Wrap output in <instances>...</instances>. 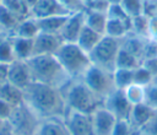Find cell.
I'll return each mask as SVG.
<instances>
[{
    "instance_id": "6da1fadb",
    "label": "cell",
    "mask_w": 157,
    "mask_h": 135,
    "mask_svg": "<svg viewBox=\"0 0 157 135\" xmlns=\"http://www.w3.org/2000/svg\"><path fill=\"white\" fill-rule=\"evenodd\" d=\"M25 102L40 119L64 118L67 110L61 88L32 81L25 90Z\"/></svg>"
},
{
    "instance_id": "7a4b0ae2",
    "label": "cell",
    "mask_w": 157,
    "mask_h": 135,
    "mask_svg": "<svg viewBox=\"0 0 157 135\" xmlns=\"http://www.w3.org/2000/svg\"><path fill=\"white\" fill-rule=\"evenodd\" d=\"M26 61L28 64L32 80L36 82L63 88L71 80L54 54L33 55Z\"/></svg>"
},
{
    "instance_id": "3957f363",
    "label": "cell",
    "mask_w": 157,
    "mask_h": 135,
    "mask_svg": "<svg viewBox=\"0 0 157 135\" xmlns=\"http://www.w3.org/2000/svg\"><path fill=\"white\" fill-rule=\"evenodd\" d=\"M69 109L86 114H93L98 108L104 107V99L92 91L82 79H71L61 88Z\"/></svg>"
},
{
    "instance_id": "277c9868",
    "label": "cell",
    "mask_w": 157,
    "mask_h": 135,
    "mask_svg": "<svg viewBox=\"0 0 157 135\" xmlns=\"http://www.w3.org/2000/svg\"><path fill=\"white\" fill-rule=\"evenodd\" d=\"M54 55L71 79H82L83 74L92 65L88 53L76 43H63Z\"/></svg>"
},
{
    "instance_id": "5b68a950",
    "label": "cell",
    "mask_w": 157,
    "mask_h": 135,
    "mask_svg": "<svg viewBox=\"0 0 157 135\" xmlns=\"http://www.w3.org/2000/svg\"><path fill=\"white\" fill-rule=\"evenodd\" d=\"M121 39L123 38H113L104 34L88 54L92 65L114 72L117 56L121 48Z\"/></svg>"
},
{
    "instance_id": "8992f818",
    "label": "cell",
    "mask_w": 157,
    "mask_h": 135,
    "mask_svg": "<svg viewBox=\"0 0 157 135\" xmlns=\"http://www.w3.org/2000/svg\"><path fill=\"white\" fill-rule=\"evenodd\" d=\"M7 120L10 122L15 135H34L42 119L26 102H23L13 107Z\"/></svg>"
},
{
    "instance_id": "52a82bcc",
    "label": "cell",
    "mask_w": 157,
    "mask_h": 135,
    "mask_svg": "<svg viewBox=\"0 0 157 135\" xmlns=\"http://www.w3.org/2000/svg\"><path fill=\"white\" fill-rule=\"evenodd\" d=\"M82 81L97 94L105 98L115 90L113 72L103 70L96 65H91L82 76Z\"/></svg>"
},
{
    "instance_id": "ba28073f",
    "label": "cell",
    "mask_w": 157,
    "mask_h": 135,
    "mask_svg": "<svg viewBox=\"0 0 157 135\" xmlns=\"http://www.w3.org/2000/svg\"><path fill=\"white\" fill-rule=\"evenodd\" d=\"M64 120L70 135H96L92 114H86L67 108Z\"/></svg>"
},
{
    "instance_id": "9c48e42d",
    "label": "cell",
    "mask_w": 157,
    "mask_h": 135,
    "mask_svg": "<svg viewBox=\"0 0 157 135\" xmlns=\"http://www.w3.org/2000/svg\"><path fill=\"white\" fill-rule=\"evenodd\" d=\"M104 108L112 112L117 119L120 120H129L130 113L132 109V104L126 98L124 90L115 88L110 92L104 99Z\"/></svg>"
},
{
    "instance_id": "30bf717a",
    "label": "cell",
    "mask_w": 157,
    "mask_h": 135,
    "mask_svg": "<svg viewBox=\"0 0 157 135\" xmlns=\"http://www.w3.org/2000/svg\"><path fill=\"white\" fill-rule=\"evenodd\" d=\"M83 27H85V11L71 12L67 16V20L64 23L59 36L61 37L64 43H76Z\"/></svg>"
},
{
    "instance_id": "8fae6325",
    "label": "cell",
    "mask_w": 157,
    "mask_h": 135,
    "mask_svg": "<svg viewBox=\"0 0 157 135\" xmlns=\"http://www.w3.org/2000/svg\"><path fill=\"white\" fill-rule=\"evenodd\" d=\"M63 43L64 42L59 34L39 32L33 39V55L55 54Z\"/></svg>"
},
{
    "instance_id": "7c38bea8",
    "label": "cell",
    "mask_w": 157,
    "mask_h": 135,
    "mask_svg": "<svg viewBox=\"0 0 157 135\" xmlns=\"http://www.w3.org/2000/svg\"><path fill=\"white\" fill-rule=\"evenodd\" d=\"M7 81L21 90H25L33 81L26 60H13L9 64Z\"/></svg>"
},
{
    "instance_id": "4fadbf2b",
    "label": "cell",
    "mask_w": 157,
    "mask_h": 135,
    "mask_svg": "<svg viewBox=\"0 0 157 135\" xmlns=\"http://www.w3.org/2000/svg\"><path fill=\"white\" fill-rule=\"evenodd\" d=\"M92 119H93V128L96 135H112L113 129L118 120L115 115L104 107L98 108L92 114Z\"/></svg>"
},
{
    "instance_id": "5bb4252c",
    "label": "cell",
    "mask_w": 157,
    "mask_h": 135,
    "mask_svg": "<svg viewBox=\"0 0 157 135\" xmlns=\"http://www.w3.org/2000/svg\"><path fill=\"white\" fill-rule=\"evenodd\" d=\"M69 14L70 12L58 0H38L31 7V16L34 18H44Z\"/></svg>"
},
{
    "instance_id": "9a60e30c",
    "label": "cell",
    "mask_w": 157,
    "mask_h": 135,
    "mask_svg": "<svg viewBox=\"0 0 157 135\" xmlns=\"http://www.w3.org/2000/svg\"><path fill=\"white\" fill-rule=\"evenodd\" d=\"M156 113H157V110L151 108L150 106H147L145 102L134 104L131 113H130L129 123L134 130H141L153 118V115Z\"/></svg>"
},
{
    "instance_id": "2e32d148",
    "label": "cell",
    "mask_w": 157,
    "mask_h": 135,
    "mask_svg": "<svg viewBox=\"0 0 157 135\" xmlns=\"http://www.w3.org/2000/svg\"><path fill=\"white\" fill-rule=\"evenodd\" d=\"M34 135H70L64 118H47L42 119Z\"/></svg>"
},
{
    "instance_id": "e0dca14e",
    "label": "cell",
    "mask_w": 157,
    "mask_h": 135,
    "mask_svg": "<svg viewBox=\"0 0 157 135\" xmlns=\"http://www.w3.org/2000/svg\"><path fill=\"white\" fill-rule=\"evenodd\" d=\"M69 15H58V16H50V17H44V18H36L38 27H39V32L59 34Z\"/></svg>"
},
{
    "instance_id": "ac0fdd59",
    "label": "cell",
    "mask_w": 157,
    "mask_h": 135,
    "mask_svg": "<svg viewBox=\"0 0 157 135\" xmlns=\"http://www.w3.org/2000/svg\"><path fill=\"white\" fill-rule=\"evenodd\" d=\"M146 39L147 38H142V37H139V36L129 32L121 39V48L124 50L129 52L130 54L137 56L142 63V52H144V47H145Z\"/></svg>"
},
{
    "instance_id": "d6986e66",
    "label": "cell",
    "mask_w": 157,
    "mask_h": 135,
    "mask_svg": "<svg viewBox=\"0 0 157 135\" xmlns=\"http://www.w3.org/2000/svg\"><path fill=\"white\" fill-rule=\"evenodd\" d=\"M16 60H28L33 56V39L11 36Z\"/></svg>"
},
{
    "instance_id": "ffe728a7",
    "label": "cell",
    "mask_w": 157,
    "mask_h": 135,
    "mask_svg": "<svg viewBox=\"0 0 157 135\" xmlns=\"http://www.w3.org/2000/svg\"><path fill=\"white\" fill-rule=\"evenodd\" d=\"M0 98L11 104L12 107H16L21 103L25 102V94L23 90L16 87L15 85L10 83L6 81L1 87H0Z\"/></svg>"
},
{
    "instance_id": "44dd1931",
    "label": "cell",
    "mask_w": 157,
    "mask_h": 135,
    "mask_svg": "<svg viewBox=\"0 0 157 135\" xmlns=\"http://www.w3.org/2000/svg\"><path fill=\"white\" fill-rule=\"evenodd\" d=\"M39 33V27L37 23V20L32 16L26 17L20 21L15 31L10 36H16V37H22V38H29L34 39V37Z\"/></svg>"
},
{
    "instance_id": "7402d4cb",
    "label": "cell",
    "mask_w": 157,
    "mask_h": 135,
    "mask_svg": "<svg viewBox=\"0 0 157 135\" xmlns=\"http://www.w3.org/2000/svg\"><path fill=\"white\" fill-rule=\"evenodd\" d=\"M107 21H108V16L105 12L85 10V25L91 29L98 32L99 34L104 36Z\"/></svg>"
},
{
    "instance_id": "603a6c76",
    "label": "cell",
    "mask_w": 157,
    "mask_h": 135,
    "mask_svg": "<svg viewBox=\"0 0 157 135\" xmlns=\"http://www.w3.org/2000/svg\"><path fill=\"white\" fill-rule=\"evenodd\" d=\"M102 37H103V34H99L98 32L91 29L90 27H87L85 25V27L82 28V31H81V33H80V36L77 38L76 44L81 49H83L86 53L90 54V52L97 45V43L101 40Z\"/></svg>"
},
{
    "instance_id": "cb8c5ba5",
    "label": "cell",
    "mask_w": 157,
    "mask_h": 135,
    "mask_svg": "<svg viewBox=\"0 0 157 135\" xmlns=\"http://www.w3.org/2000/svg\"><path fill=\"white\" fill-rule=\"evenodd\" d=\"M130 31H131V23L115 18H108L104 34L113 38H124Z\"/></svg>"
},
{
    "instance_id": "d4e9b609",
    "label": "cell",
    "mask_w": 157,
    "mask_h": 135,
    "mask_svg": "<svg viewBox=\"0 0 157 135\" xmlns=\"http://www.w3.org/2000/svg\"><path fill=\"white\" fill-rule=\"evenodd\" d=\"M141 65V60L130 54L129 52L124 50L123 48H120L118 56H117V61H115V69H129V70H134L136 68H139Z\"/></svg>"
},
{
    "instance_id": "484cf974",
    "label": "cell",
    "mask_w": 157,
    "mask_h": 135,
    "mask_svg": "<svg viewBox=\"0 0 157 135\" xmlns=\"http://www.w3.org/2000/svg\"><path fill=\"white\" fill-rule=\"evenodd\" d=\"M130 32L139 37L148 38L150 37V18L144 14L131 17V31Z\"/></svg>"
},
{
    "instance_id": "4316f807",
    "label": "cell",
    "mask_w": 157,
    "mask_h": 135,
    "mask_svg": "<svg viewBox=\"0 0 157 135\" xmlns=\"http://www.w3.org/2000/svg\"><path fill=\"white\" fill-rule=\"evenodd\" d=\"M20 21H21V18H18L9 9H6L2 5L0 6V26L4 32L7 31L11 34L15 31V28L17 27V25L20 23Z\"/></svg>"
},
{
    "instance_id": "83f0119b",
    "label": "cell",
    "mask_w": 157,
    "mask_h": 135,
    "mask_svg": "<svg viewBox=\"0 0 157 135\" xmlns=\"http://www.w3.org/2000/svg\"><path fill=\"white\" fill-rule=\"evenodd\" d=\"M1 5L9 9L21 20L31 16V9L25 0H1Z\"/></svg>"
},
{
    "instance_id": "f1b7e54d",
    "label": "cell",
    "mask_w": 157,
    "mask_h": 135,
    "mask_svg": "<svg viewBox=\"0 0 157 135\" xmlns=\"http://www.w3.org/2000/svg\"><path fill=\"white\" fill-rule=\"evenodd\" d=\"M13 60H16V58L13 53L12 38L11 36H4L0 39V63L9 65Z\"/></svg>"
},
{
    "instance_id": "f546056e",
    "label": "cell",
    "mask_w": 157,
    "mask_h": 135,
    "mask_svg": "<svg viewBox=\"0 0 157 135\" xmlns=\"http://www.w3.org/2000/svg\"><path fill=\"white\" fill-rule=\"evenodd\" d=\"M115 88L125 90L128 86L134 83V70L129 69H115L113 72Z\"/></svg>"
},
{
    "instance_id": "4dcf8cb0",
    "label": "cell",
    "mask_w": 157,
    "mask_h": 135,
    "mask_svg": "<svg viewBox=\"0 0 157 135\" xmlns=\"http://www.w3.org/2000/svg\"><path fill=\"white\" fill-rule=\"evenodd\" d=\"M124 92H125L126 98L130 101V103L132 106L144 102V98H145V87L144 86L131 83L130 86H128L124 90Z\"/></svg>"
},
{
    "instance_id": "1f68e13d",
    "label": "cell",
    "mask_w": 157,
    "mask_h": 135,
    "mask_svg": "<svg viewBox=\"0 0 157 135\" xmlns=\"http://www.w3.org/2000/svg\"><path fill=\"white\" fill-rule=\"evenodd\" d=\"M120 5L130 17H135L142 14L144 0H121Z\"/></svg>"
},
{
    "instance_id": "d6a6232c",
    "label": "cell",
    "mask_w": 157,
    "mask_h": 135,
    "mask_svg": "<svg viewBox=\"0 0 157 135\" xmlns=\"http://www.w3.org/2000/svg\"><path fill=\"white\" fill-rule=\"evenodd\" d=\"M153 76L144 68V66H139L136 69H134V83L140 85V86H147L152 82Z\"/></svg>"
},
{
    "instance_id": "836d02e7",
    "label": "cell",
    "mask_w": 157,
    "mask_h": 135,
    "mask_svg": "<svg viewBox=\"0 0 157 135\" xmlns=\"http://www.w3.org/2000/svg\"><path fill=\"white\" fill-rule=\"evenodd\" d=\"M107 16H108V18H115V20H120V21L131 23V17L125 12V10L121 7L120 4L110 5L107 11Z\"/></svg>"
},
{
    "instance_id": "e575fe53",
    "label": "cell",
    "mask_w": 157,
    "mask_h": 135,
    "mask_svg": "<svg viewBox=\"0 0 157 135\" xmlns=\"http://www.w3.org/2000/svg\"><path fill=\"white\" fill-rule=\"evenodd\" d=\"M144 102L150 106L151 108L157 110V85L151 82L150 85L145 86V98Z\"/></svg>"
},
{
    "instance_id": "d590c367",
    "label": "cell",
    "mask_w": 157,
    "mask_h": 135,
    "mask_svg": "<svg viewBox=\"0 0 157 135\" xmlns=\"http://www.w3.org/2000/svg\"><path fill=\"white\" fill-rule=\"evenodd\" d=\"M135 130L131 128L129 120H117V124L113 129L112 135H131Z\"/></svg>"
},
{
    "instance_id": "8d00e7d4",
    "label": "cell",
    "mask_w": 157,
    "mask_h": 135,
    "mask_svg": "<svg viewBox=\"0 0 157 135\" xmlns=\"http://www.w3.org/2000/svg\"><path fill=\"white\" fill-rule=\"evenodd\" d=\"M155 56H157V42L151 38H147L145 42L144 52H142V60L148 58H155Z\"/></svg>"
},
{
    "instance_id": "74e56055",
    "label": "cell",
    "mask_w": 157,
    "mask_h": 135,
    "mask_svg": "<svg viewBox=\"0 0 157 135\" xmlns=\"http://www.w3.org/2000/svg\"><path fill=\"white\" fill-rule=\"evenodd\" d=\"M109 2L107 0H92L90 2H87L85 5L86 10H91V11H98V12H105L109 9Z\"/></svg>"
},
{
    "instance_id": "f35d334b",
    "label": "cell",
    "mask_w": 157,
    "mask_h": 135,
    "mask_svg": "<svg viewBox=\"0 0 157 135\" xmlns=\"http://www.w3.org/2000/svg\"><path fill=\"white\" fill-rule=\"evenodd\" d=\"M70 14L77 11H85V5L81 0H58Z\"/></svg>"
},
{
    "instance_id": "ab89813d",
    "label": "cell",
    "mask_w": 157,
    "mask_h": 135,
    "mask_svg": "<svg viewBox=\"0 0 157 135\" xmlns=\"http://www.w3.org/2000/svg\"><path fill=\"white\" fill-rule=\"evenodd\" d=\"M142 14L146 15L148 18H156L157 17V0H144Z\"/></svg>"
},
{
    "instance_id": "60d3db41",
    "label": "cell",
    "mask_w": 157,
    "mask_h": 135,
    "mask_svg": "<svg viewBox=\"0 0 157 135\" xmlns=\"http://www.w3.org/2000/svg\"><path fill=\"white\" fill-rule=\"evenodd\" d=\"M141 66H144L152 76H155V75L157 74V56H155V58H148V59L142 60Z\"/></svg>"
},
{
    "instance_id": "b9f144b4",
    "label": "cell",
    "mask_w": 157,
    "mask_h": 135,
    "mask_svg": "<svg viewBox=\"0 0 157 135\" xmlns=\"http://www.w3.org/2000/svg\"><path fill=\"white\" fill-rule=\"evenodd\" d=\"M139 131H144V133H147L150 135H157V113L153 115V118Z\"/></svg>"
},
{
    "instance_id": "7bdbcfd3",
    "label": "cell",
    "mask_w": 157,
    "mask_h": 135,
    "mask_svg": "<svg viewBox=\"0 0 157 135\" xmlns=\"http://www.w3.org/2000/svg\"><path fill=\"white\" fill-rule=\"evenodd\" d=\"M12 109H13V107L11 104H9L7 102H5L4 99L0 98V118L1 119H4V120L9 119Z\"/></svg>"
},
{
    "instance_id": "ee69618b",
    "label": "cell",
    "mask_w": 157,
    "mask_h": 135,
    "mask_svg": "<svg viewBox=\"0 0 157 135\" xmlns=\"http://www.w3.org/2000/svg\"><path fill=\"white\" fill-rule=\"evenodd\" d=\"M148 38L157 42V17L150 18V37Z\"/></svg>"
},
{
    "instance_id": "f6af8a7d",
    "label": "cell",
    "mask_w": 157,
    "mask_h": 135,
    "mask_svg": "<svg viewBox=\"0 0 157 135\" xmlns=\"http://www.w3.org/2000/svg\"><path fill=\"white\" fill-rule=\"evenodd\" d=\"M0 135H15L13 134V129H12V126H11V124H10V122L7 119L4 120V123H2V125L0 128Z\"/></svg>"
},
{
    "instance_id": "bcb514c9",
    "label": "cell",
    "mask_w": 157,
    "mask_h": 135,
    "mask_svg": "<svg viewBox=\"0 0 157 135\" xmlns=\"http://www.w3.org/2000/svg\"><path fill=\"white\" fill-rule=\"evenodd\" d=\"M7 71H9V65L0 63V87L7 81Z\"/></svg>"
},
{
    "instance_id": "7dc6e473",
    "label": "cell",
    "mask_w": 157,
    "mask_h": 135,
    "mask_svg": "<svg viewBox=\"0 0 157 135\" xmlns=\"http://www.w3.org/2000/svg\"><path fill=\"white\" fill-rule=\"evenodd\" d=\"M25 1H26V4L28 5V7L31 9V7H32V6H33V5H34V4H36L38 0H25Z\"/></svg>"
},
{
    "instance_id": "c3c4849f",
    "label": "cell",
    "mask_w": 157,
    "mask_h": 135,
    "mask_svg": "<svg viewBox=\"0 0 157 135\" xmlns=\"http://www.w3.org/2000/svg\"><path fill=\"white\" fill-rule=\"evenodd\" d=\"M109 2V5H115V4H120L121 0H107Z\"/></svg>"
},
{
    "instance_id": "681fc988",
    "label": "cell",
    "mask_w": 157,
    "mask_h": 135,
    "mask_svg": "<svg viewBox=\"0 0 157 135\" xmlns=\"http://www.w3.org/2000/svg\"><path fill=\"white\" fill-rule=\"evenodd\" d=\"M152 82H153V83H156V85H157V74H156V75H155V76H153V80H152Z\"/></svg>"
},
{
    "instance_id": "f907efd6",
    "label": "cell",
    "mask_w": 157,
    "mask_h": 135,
    "mask_svg": "<svg viewBox=\"0 0 157 135\" xmlns=\"http://www.w3.org/2000/svg\"><path fill=\"white\" fill-rule=\"evenodd\" d=\"M81 1L83 2V5H86L87 2H90V1H92V0H81ZM85 9H86V7H85Z\"/></svg>"
},
{
    "instance_id": "816d5d0a",
    "label": "cell",
    "mask_w": 157,
    "mask_h": 135,
    "mask_svg": "<svg viewBox=\"0 0 157 135\" xmlns=\"http://www.w3.org/2000/svg\"><path fill=\"white\" fill-rule=\"evenodd\" d=\"M139 131V130H137ZM139 135H150V134H147V133H144V131H139Z\"/></svg>"
},
{
    "instance_id": "f5cc1de1",
    "label": "cell",
    "mask_w": 157,
    "mask_h": 135,
    "mask_svg": "<svg viewBox=\"0 0 157 135\" xmlns=\"http://www.w3.org/2000/svg\"><path fill=\"white\" fill-rule=\"evenodd\" d=\"M131 135H139V131H137V130H135V131H134Z\"/></svg>"
},
{
    "instance_id": "db71d44e",
    "label": "cell",
    "mask_w": 157,
    "mask_h": 135,
    "mask_svg": "<svg viewBox=\"0 0 157 135\" xmlns=\"http://www.w3.org/2000/svg\"><path fill=\"white\" fill-rule=\"evenodd\" d=\"M2 123H4V119H1V118H0V128H1V125H2Z\"/></svg>"
},
{
    "instance_id": "11a10c76",
    "label": "cell",
    "mask_w": 157,
    "mask_h": 135,
    "mask_svg": "<svg viewBox=\"0 0 157 135\" xmlns=\"http://www.w3.org/2000/svg\"><path fill=\"white\" fill-rule=\"evenodd\" d=\"M4 33V31H2V28H1V26H0V34H2Z\"/></svg>"
},
{
    "instance_id": "9f6ffc18",
    "label": "cell",
    "mask_w": 157,
    "mask_h": 135,
    "mask_svg": "<svg viewBox=\"0 0 157 135\" xmlns=\"http://www.w3.org/2000/svg\"><path fill=\"white\" fill-rule=\"evenodd\" d=\"M4 36H5V34H4V33H2V34H0V39H1V38H2V37H4Z\"/></svg>"
},
{
    "instance_id": "6f0895ef",
    "label": "cell",
    "mask_w": 157,
    "mask_h": 135,
    "mask_svg": "<svg viewBox=\"0 0 157 135\" xmlns=\"http://www.w3.org/2000/svg\"><path fill=\"white\" fill-rule=\"evenodd\" d=\"M0 6H1V0H0Z\"/></svg>"
}]
</instances>
